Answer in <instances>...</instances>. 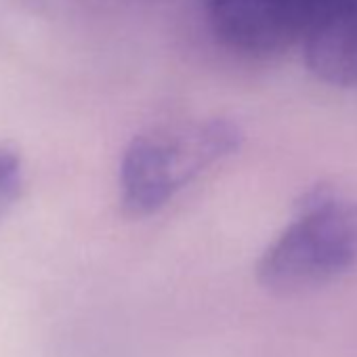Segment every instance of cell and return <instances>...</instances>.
<instances>
[{
    "label": "cell",
    "mask_w": 357,
    "mask_h": 357,
    "mask_svg": "<svg viewBox=\"0 0 357 357\" xmlns=\"http://www.w3.org/2000/svg\"><path fill=\"white\" fill-rule=\"evenodd\" d=\"M215 38L236 55L271 57L303 45L328 0H206Z\"/></svg>",
    "instance_id": "obj_3"
},
{
    "label": "cell",
    "mask_w": 357,
    "mask_h": 357,
    "mask_svg": "<svg viewBox=\"0 0 357 357\" xmlns=\"http://www.w3.org/2000/svg\"><path fill=\"white\" fill-rule=\"evenodd\" d=\"M242 128L223 116L149 128L124 149L118 172L120 206L132 219L151 217L206 170L231 158Z\"/></svg>",
    "instance_id": "obj_1"
},
{
    "label": "cell",
    "mask_w": 357,
    "mask_h": 357,
    "mask_svg": "<svg viewBox=\"0 0 357 357\" xmlns=\"http://www.w3.org/2000/svg\"><path fill=\"white\" fill-rule=\"evenodd\" d=\"M26 181V170L22 155L0 143V221H3L11 208L17 204Z\"/></svg>",
    "instance_id": "obj_5"
},
{
    "label": "cell",
    "mask_w": 357,
    "mask_h": 357,
    "mask_svg": "<svg viewBox=\"0 0 357 357\" xmlns=\"http://www.w3.org/2000/svg\"><path fill=\"white\" fill-rule=\"evenodd\" d=\"M357 265V200L332 185L309 188L294 217L257 263V280L275 294L315 290Z\"/></svg>",
    "instance_id": "obj_2"
},
{
    "label": "cell",
    "mask_w": 357,
    "mask_h": 357,
    "mask_svg": "<svg viewBox=\"0 0 357 357\" xmlns=\"http://www.w3.org/2000/svg\"><path fill=\"white\" fill-rule=\"evenodd\" d=\"M309 72L332 86H357V5L326 15L303 43Z\"/></svg>",
    "instance_id": "obj_4"
},
{
    "label": "cell",
    "mask_w": 357,
    "mask_h": 357,
    "mask_svg": "<svg viewBox=\"0 0 357 357\" xmlns=\"http://www.w3.org/2000/svg\"><path fill=\"white\" fill-rule=\"evenodd\" d=\"M351 5H357V0H328V15L332 11H338V9L351 7Z\"/></svg>",
    "instance_id": "obj_6"
}]
</instances>
